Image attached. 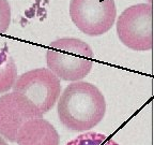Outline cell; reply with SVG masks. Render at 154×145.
I'll list each match as a JSON object with an SVG mask.
<instances>
[{"label": "cell", "instance_id": "9", "mask_svg": "<svg viewBox=\"0 0 154 145\" xmlns=\"http://www.w3.org/2000/svg\"><path fill=\"white\" fill-rule=\"evenodd\" d=\"M65 145H119L111 138L103 133L87 131L75 139L68 141Z\"/></svg>", "mask_w": 154, "mask_h": 145}, {"label": "cell", "instance_id": "6", "mask_svg": "<svg viewBox=\"0 0 154 145\" xmlns=\"http://www.w3.org/2000/svg\"><path fill=\"white\" fill-rule=\"evenodd\" d=\"M41 117L38 108L20 93L12 91L0 97V135L9 142H16L17 132L26 121Z\"/></svg>", "mask_w": 154, "mask_h": 145}, {"label": "cell", "instance_id": "1", "mask_svg": "<svg viewBox=\"0 0 154 145\" xmlns=\"http://www.w3.org/2000/svg\"><path fill=\"white\" fill-rule=\"evenodd\" d=\"M58 117L72 131L87 132L103 120L106 101L102 91L89 82L77 81L65 87L57 101Z\"/></svg>", "mask_w": 154, "mask_h": 145}, {"label": "cell", "instance_id": "5", "mask_svg": "<svg viewBox=\"0 0 154 145\" xmlns=\"http://www.w3.org/2000/svg\"><path fill=\"white\" fill-rule=\"evenodd\" d=\"M68 11L75 26L90 37L109 31L117 17L115 0H71Z\"/></svg>", "mask_w": 154, "mask_h": 145}, {"label": "cell", "instance_id": "3", "mask_svg": "<svg viewBox=\"0 0 154 145\" xmlns=\"http://www.w3.org/2000/svg\"><path fill=\"white\" fill-rule=\"evenodd\" d=\"M119 40L133 51L145 52L153 47L152 3H137L126 8L118 17Z\"/></svg>", "mask_w": 154, "mask_h": 145}, {"label": "cell", "instance_id": "8", "mask_svg": "<svg viewBox=\"0 0 154 145\" xmlns=\"http://www.w3.org/2000/svg\"><path fill=\"white\" fill-rule=\"evenodd\" d=\"M17 80V68L6 47H0V93H8Z\"/></svg>", "mask_w": 154, "mask_h": 145}, {"label": "cell", "instance_id": "10", "mask_svg": "<svg viewBox=\"0 0 154 145\" xmlns=\"http://www.w3.org/2000/svg\"><path fill=\"white\" fill-rule=\"evenodd\" d=\"M11 24V5L8 0H0V37L6 32Z\"/></svg>", "mask_w": 154, "mask_h": 145}, {"label": "cell", "instance_id": "11", "mask_svg": "<svg viewBox=\"0 0 154 145\" xmlns=\"http://www.w3.org/2000/svg\"><path fill=\"white\" fill-rule=\"evenodd\" d=\"M0 145H9L8 143H6V141L4 140V139L2 138L1 135H0Z\"/></svg>", "mask_w": 154, "mask_h": 145}, {"label": "cell", "instance_id": "4", "mask_svg": "<svg viewBox=\"0 0 154 145\" xmlns=\"http://www.w3.org/2000/svg\"><path fill=\"white\" fill-rule=\"evenodd\" d=\"M13 91L26 97L44 115L57 103L61 93V83L48 68H38L19 75Z\"/></svg>", "mask_w": 154, "mask_h": 145}, {"label": "cell", "instance_id": "2", "mask_svg": "<svg viewBox=\"0 0 154 145\" xmlns=\"http://www.w3.org/2000/svg\"><path fill=\"white\" fill-rule=\"evenodd\" d=\"M91 46L78 38H60L49 44L46 51L47 68L60 80L81 81L93 67Z\"/></svg>", "mask_w": 154, "mask_h": 145}, {"label": "cell", "instance_id": "7", "mask_svg": "<svg viewBox=\"0 0 154 145\" xmlns=\"http://www.w3.org/2000/svg\"><path fill=\"white\" fill-rule=\"evenodd\" d=\"M17 145H59L60 136L49 121L34 118L26 121L16 135Z\"/></svg>", "mask_w": 154, "mask_h": 145}]
</instances>
